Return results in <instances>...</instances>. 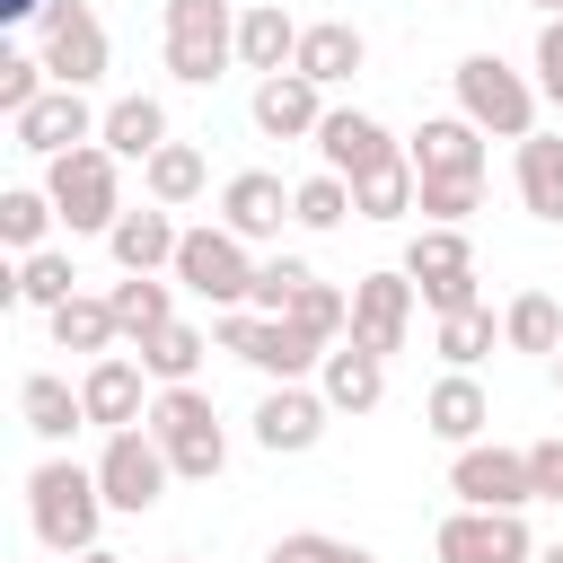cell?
Segmentation results:
<instances>
[{"instance_id":"6da1fadb","label":"cell","mask_w":563,"mask_h":563,"mask_svg":"<svg viewBox=\"0 0 563 563\" xmlns=\"http://www.w3.org/2000/svg\"><path fill=\"white\" fill-rule=\"evenodd\" d=\"M26 519L53 554H97V519H106V484L97 466H70V457H44L26 475Z\"/></svg>"},{"instance_id":"7a4b0ae2","label":"cell","mask_w":563,"mask_h":563,"mask_svg":"<svg viewBox=\"0 0 563 563\" xmlns=\"http://www.w3.org/2000/svg\"><path fill=\"white\" fill-rule=\"evenodd\" d=\"M114 167H123V158H114L106 141H88V150H70V158L44 167V194H53V211H62L70 238H106V229L123 220V176H114Z\"/></svg>"},{"instance_id":"3957f363","label":"cell","mask_w":563,"mask_h":563,"mask_svg":"<svg viewBox=\"0 0 563 563\" xmlns=\"http://www.w3.org/2000/svg\"><path fill=\"white\" fill-rule=\"evenodd\" d=\"M150 431H158V449H167V466L185 484H211L229 466V431H220V413H211L202 387H158L150 396Z\"/></svg>"},{"instance_id":"277c9868","label":"cell","mask_w":563,"mask_h":563,"mask_svg":"<svg viewBox=\"0 0 563 563\" xmlns=\"http://www.w3.org/2000/svg\"><path fill=\"white\" fill-rule=\"evenodd\" d=\"M220 352H238V361H255L264 378H282V387H299L308 369H325V352L334 343H317L308 325H290V317H255V308H220Z\"/></svg>"},{"instance_id":"5b68a950","label":"cell","mask_w":563,"mask_h":563,"mask_svg":"<svg viewBox=\"0 0 563 563\" xmlns=\"http://www.w3.org/2000/svg\"><path fill=\"white\" fill-rule=\"evenodd\" d=\"M457 114L493 141H528L537 132V88L501 62V53H466L457 62Z\"/></svg>"},{"instance_id":"8992f818","label":"cell","mask_w":563,"mask_h":563,"mask_svg":"<svg viewBox=\"0 0 563 563\" xmlns=\"http://www.w3.org/2000/svg\"><path fill=\"white\" fill-rule=\"evenodd\" d=\"M238 62V18L229 0H167V79L211 88Z\"/></svg>"},{"instance_id":"52a82bcc","label":"cell","mask_w":563,"mask_h":563,"mask_svg":"<svg viewBox=\"0 0 563 563\" xmlns=\"http://www.w3.org/2000/svg\"><path fill=\"white\" fill-rule=\"evenodd\" d=\"M405 273H413V290H422V308H431V317L484 308V299H475V246H466V229H413Z\"/></svg>"},{"instance_id":"ba28073f","label":"cell","mask_w":563,"mask_h":563,"mask_svg":"<svg viewBox=\"0 0 563 563\" xmlns=\"http://www.w3.org/2000/svg\"><path fill=\"white\" fill-rule=\"evenodd\" d=\"M185 290H202L211 308H246L255 299V255H246V238H229V229H185V246H176V264H167Z\"/></svg>"},{"instance_id":"9c48e42d","label":"cell","mask_w":563,"mask_h":563,"mask_svg":"<svg viewBox=\"0 0 563 563\" xmlns=\"http://www.w3.org/2000/svg\"><path fill=\"white\" fill-rule=\"evenodd\" d=\"M413 299H422V290H413V273H405V264H396V273H361V282H352V334H343V343H352V352L396 361V352H405V334H413Z\"/></svg>"},{"instance_id":"30bf717a","label":"cell","mask_w":563,"mask_h":563,"mask_svg":"<svg viewBox=\"0 0 563 563\" xmlns=\"http://www.w3.org/2000/svg\"><path fill=\"white\" fill-rule=\"evenodd\" d=\"M167 449H158V431H106V457H97V484H106V510H158V493H167Z\"/></svg>"},{"instance_id":"8fae6325","label":"cell","mask_w":563,"mask_h":563,"mask_svg":"<svg viewBox=\"0 0 563 563\" xmlns=\"http://www.w3.org/2000/svg\"><path fill=\"white\" fill-rule=\"evenodd\" d=\"M449 493L457 510H528L537 501V475H528V449H457L449 457Z\"/></svg>"},{"instance_id":"7c38bea8","label":"cell","mask_w":563,"mask_h":563,"mask_svg":"<svg viewBox=\"0 0 563 563\" xmlns=\"http://www.w3.org/2000/svg\"><path fill=\"white\" fill-rule=\"evenodd\" d=\"M431 554L440 563H537V537L519 510H449Z\"/></svg>"},{"instance_id":"4fadbf2b","label":"cell","mask_w":563,"mask_h":563,"mask_svg":"<svg viewBox=\"0 0 563 563\" xmlns=\"http://www.w3.org/2000/svg\"><path fill=\"white\" fill-rule=\"evenodd\" d=\"M44 70H53V88H97L106 79V26H97L88 0L44 9Z\"/></svg>"},{"instance_id":"5bb4252c","label":"cell","mask_w":563,"mask_h":563,"mask_svg":"<svg viewBox=\"0 0 563 563\" xmlns=\"http://www.w3.org/2000/svg\"><path fill=\"white\" fill-rule=\"evenodd\" d=\"M317 158H325V176L361 185V176L396 167L405 150L387 141V123H378V114H361V106H325V123H317Z\"/></svg>"},{"instance_id":"9a60e30c","label":"cell","mask_w":563,"mask_h":563,"mask_svg":"<svg viewBox=\"0 0 563 563\" xmlns=\"http://www.w3.org/2000/svg\"><path fill=\"white\" fill-rule=\"evenodd\" d=\"M97 132H106V114H88V88H44V97L18 114V150H35L44 167L70 158V150H88Z\"/></svg>"},{"instance_id":"2e32d148","label":"cell","mask_w":563,"mask_h":563,"mask_svg":"<svg viewBox=\"0 0 563 563\" xmlns=\"http://www.w3.org/2000/svg\"><path fill=\"white\" fill-rule=\"evenodd\" d=\"M325 396L317 387H273L264 405H255V449H273V457H299V449H317L325 440Z\"/></svg>"},{"instance_id":"e0dca14e","label":"cell","mask_w":563,"mask_h":563,"mask_svg":"<svg viewBox=\"0 0 563 563\" xmlns=\"http://www.w3.org/2000/svg\"><path fill=\"white\" fill-rule=\"evenodd\" d=\"M282 220H290V194H282V176H264V167H246V176H229L220 185V229L229 238H282Z\"/></svg>"},{"instance_id":"ac0fdd59","label":"cell","mask_w":563,"mask_h":563,"mask_svg":"<svg viewBox=\"0 0 563 563\" xmlns=\"http://www.w3.org/2000/svg\"><path fill=\"white\" fill-rule=\"evenodd\" d=\"M141 361H123V352H106V361H88V378H79V396H88V422L97 431H141Z\"/></svg>"},{"instance_id":"d6986e66","label":"cell","mask_w":563,"mask_h":563,"mask_svg":"<svg viewBox=\"0 0 563 563\" xmlns=\"http://www.w3.org/2000/svg\"><path fill=\"white\" fill-rule=\"evenodd\" d=\"M325 88L317 79H299V70H282V79H255V132H273V141H317V123H325V106H317Z\"/></svg>"},{"instance_id":"ffe728a7","label":"cell","mask_w":563,"mask_h":563,"mask_svg":"<svg viewBox=\"0 0 563 563\" xmlns=\"http://www.w3.org/2000/svg\"><path fill=\"white\" fill-rule=\"evenodd\" d=\"M413 176H484V132L466 114H431L413 141H405Z\"/></svg>"},{"instance_id":"44dd1931","label":"cell","mask_w":563,"mask_h":563,"mask_svg":"<svg viewBox=\"0 0 563 563\" xmlns=\"http://www.w3.org/2000/svg\"><path fill=\"white\" fill-rule=\"evenodd\" d=\"M493 422V396L475 387V369H449L431 396H422V431L449 440V449H475V431Z\"/></svg>"},{"instance_id":"7402d4cb","label":"cell","mask_w":563,"mask_h":563,"mask_svg":"<svg viewBox=\"0 0 563 563\" xmlns=\"http://www.w3.org/2000/svg\"><path fill=\"white\" fill-rule=\"evenodd\" d=\"M299 35H308V26H290V9H282V0H255V9L238 18V62H246V70H264V79H282V70L299 62Z\"/></svg>"},{"instance_id":"603a6c76","label":"cell","mask_w":563,"mask_h":563,"mask_svg":"<svg viewBox=\"0 0 563 563\" xmlns=\"http://www.w3.org/2000/svg\"><path fill=\"white\" fill-rule=\"evenodd\" d=\"M106 246H114V264H123V273H158V264H176L185 229L167 220V202H150V211H123V220L106 229Z\"/></svg>"},{"instance_id":"cb8c5ba5","label":"cell","mask_w":563,"mask_h":563,"mask_svg":"<svg viewBox=\"0 0 563 563\" xmlns=\"http://www.w3.org/2000/svg\"><path fill=\"white\" fill-rule=\"evenodd\" d=\"M317 396H325L334 413H369V405L387 396V361H378V352L334 343V352H325V369H317Z\"/></svg>"},{"instance_id":"d4e9b609","label":"cell","mask_w":563,"mask_h":563,"mask_svg":"<svg viewBox=\"0 0 563 563\" xmlns=\"http://www.w3.org/2000/svg\"><path fill=\"white\" fill-rule=\"evenodd\" d=\"M361 62H369V44H361V26H343V18H325V26H308V35H299V62H290V70H299V79H317V88H343V79H352Z\"/></svg>"},{"instance_id":"484cf974","label":"cell","mask_w":563,"mask_h":563,"mask_svg":"<svg viewBox=\"0 0 563 563\" xmlns=\"http://www.w3.org/2000/svg\"><path fill=\"white\" fill-rule=\"evenodd\" d=\"M97 141H106L114 158H141V167H150V158L167 150V106H158V97H114Z\"/></svg>"},{"instance_id":"4316f807","label":"cell","mask_w":563,"mask_h":563,"mask_svg":"<svg viewBox=\"0 0 563 563\" xmlns=\"http://www.w3.org/2000/svg\"><path fill=\"white\" fill-rule=\"evenodd\" d=\"M18 413H26V431H35V440H70V431L88 422V396H79L70 378H53V369H35V378L18 387Z\"/></svg>"},{"instance_id":"83f0119b","label":"cell","mask_w":563,"mask_h":563,"mask_svg":"<svg viewBox=\"0 0 563 563\" xmlns=\"http://www.w3.org/2000/svg\"><path fill=\"white\" fill-rule=\"evenodd\" d=\"M519 202H528V220H563V132L519 141Z\"/></svg>"},{"instance_id":"f1b7e54d","label":"cell","mask_w":563,"mask_h":563,"mask_svg":"<svg viewBox=\"0 0 563 563\" xmlns=\"http://www.w3.org/2000/svg\"><path fill=\"white\" fill-rule=\"evenodd\" d=\"M106 308H114V325H123L132 343H150L158 325H176V299H167V282H158V273H123V282L106 290Z\"/></svg>"},{"instance_id":"f546056e","label":"cell","mask_w":563,"mask_h":563,"mask_svg":"<svg viewBox=\"0 0 563 563\" xmlns=\"http://www.w3.org/2000/svg\"><path fill=\"white\" fill-rule=\"evenodd\" d=\"M9 290H18L26 308H44V317H53V308H70V299H79V264H70L62 246H35V255L18 264V282H9Z\"/></svg>"},{"instance_id":"4dcf8cb0","label":"cell","mask_w":563,"mask_h":563,"mask_svg":"<svg viewBox=\"0 0 563 563\" xmlns=\"http://www.w3.org/2000/svg\"><path fill=\"white\" fill-rule=\"evenodd\" d=\"M132 352H141V369H150L158 387H194V369H202V352H211V343L176 317V325H158V334H150V343H132Z\"/></svg>"},{"instance_id":"1f68e13d","label":"cell","mask_w":563,"mask_h":563,"mask_svg":"<svg viewBox=\"0 0 563 563\" xmlns=\"http://www.w3.org/2000/svg\"><path fill=\"white\" fill-rule=\"evenodd\" d=\"M501 343H510V352H545V361H554V352H563V308H554L545 290H519V299L501 308Z\"/></svg>"},{"instance_id":"d6a6232c","label":"cell","mask_w":563,"mask_h":563,"mask_svg":"<svg viewBox=\"0 0 563 563\" xmlns=\"http://www.w3.org/2000/svg\"><path fill=\"white\" fill-rule=\"evenodd\" d=\"M141 185H150V202H167V211H176V202H194V194L211 185V167H202V150H194V141H167V150L141 167Z\"/></svg>"},{"instance_id":"836d02e7","label":"cell","mask_w":563,"mask_h":563,"mask_svg":"<svg viewBox=\"0 0 563 563\" xmlns=\"http://www.w3.org/2000/svg\"><path fill=\"white\" fill-rule=\"evenodd\" d=\"M53 343H62V352L106 361V352L123 343V325H114V308H106V299H70V308H53Z\"/></svg>"},{"instance_id":"e575fe53","label":"cell","mask_w":563,"mask_h":563,"mask_svg":"<svg viewBox=\"0 0 563 563\" xmlns=\"http://www.w3.org/2000/svg\"><path fill=\"white\" fill-rule=\"evenodd\" d=\"M413 202H422L413 158H396V167H378V176H361V185H352V211H361V220H405Z\"/></svg>"},{"instance_id":"d590c367","label":"cell","mask_w":563,"mask_h":563,"mask_svg":"<svg viewBox=\"0 0 563 563\" xmlns=\"http://www.w3.org/2000/svg\"><path fill=\"white\" fill-rule=\"evenodd\" d=\"M53 220H62V211H53V194H35V185H9V194H0V238H9L18 255H35Z\"/></svg>"},{"instance_id":"8d00e7d4","label":"cell","mask_w":563,"mask_h":563,"mask_svg":"<svg viewBox=\"0 0 563 563\" xmlns=\"http://www.w3.org/2000/svg\"><path fill=\"white\" fill-rule=\"evenodd\" d=\"M484 202V176H422V229H466V211Z\"/></svg>"},{"instance_id":"74e56055","label":"cell","mask_w":563,"mask_h":563,"mask_svg":"<svg viewBox=\"0 0 563 563\" xmlns=\"http://www.w3.org/2000/svg\"><path fill=\"white\" fill-rule=\"evenodd\" d=\"M290 220H299V229H343V220H352V185L317 167L308 185H290Z\"/></svg>"},{"instance_id":"f35d334b","label":"cell","mask_w":563,"mask_h":563,"mask_svg":"<svg viewBox=\"0 0 563 563\" xmlns=\"http://www.w3.org/2000/svg\"><path fill=\"white\" fill-rule=\"evenodd\" d=\"M493 334H501V325H493V308H457V317H440V334H431V343H440V361H449V369H475V361L493 352Z\"/></svg>"},{"instance_id":"ab89813d","label":"cell","mask_w":563,"mask_h":563,"mask_svg":"<svg viewBox=\"0 0 563 563\" xmlns=\"http://www.w3.org/2000/svg\"><path fill=\"white\" fill-rule=\"evenodd\" d=\"M308 282H317V273H308L299 255H273V264H255V299H246V308H255V317H290Z\"/></svg>"},{"instance_id":"60d3db41","label":"cell","mask_w":563,"mask_h":563,"mask_svg":"<svg viewBox=\"0 0 563 563\" xmlns=\"http://www.w3.org/2000/svg\"><path fill=\"white\" fill-rule=\"evenodd\" d=\"M290 325H308L317 343H343V334H352V290L308 282V290H299V308H290Z\"/></svg>"},{"instance_id":"b9f144b4","label":"cell","mask_w":563,"mask_h":563,"mask_svg":"<svg viewBox=\"0 0 563 563\" xmlns=\"http://www.w3.org/2000/svg\"><path fill=\"white\" fill-rule=\"evenodd\" d=\"M44 79H53V70H44V53H0V114L18 123V114L44 97Z\"/></svg>"},{"instance_id":"7bdbcfd3","label":"cell","mask_w":563,"mask_h":563,"mask_svg":"<svg viewBox=\"0 0 563 563\" xmlns=\"http://www.w3.org/2000/svg\"><path fill=\"white\" fill-rule=\"evenodd\" d=\"M264 563H369L361 545H343V537H317V528H299V537H282Z\"/></svg>"},{"instance_id":"ee69618b","label":"cell","mask_w":563,"mask_h":563,"mask_svg":"<svg viewBox=\"0 0 563 563\" xmlns=\"http://www.w3.org/2000/svg\"><path fill=\"white\" fill-rule=\"evenodd\" d=\"M537 97H554V106H563V18H545V26H537Z\"/></svg>"},{"instance_id":"f6af8a7d","label":"cell","mask_w":563,"mask_h":563,"mask_svg":"<svg viewBox=\"0 0 563 563\" xmlns=\"http://www.w3.org/2000/svg\"><path fill=\"white\" fill-rule=\"evenodd\" d=\"M528 475H537V501H563V440H537L528 449Z\"/></svg>"},{"instance_id":"bcb514c9","label":"cell","mask_w":563,"mask_h":563,"mask_svg":"<svg viewBox=\"0 0 563 563\" xmlns=\"http://www.w3.org/2000/svg\"><path fill=\"white\" fill-rule=\"evenodd\" d=\"M53 0H0V18H44Z\"/></svg>"},{"instance_id":"7dc6e473","label":"cell","mask_w":563,"mask_h":563,"mask_svg":"<svg viewBox=\"0 0 563 563\" xmlns=\"http://www.w3.org/2000/svg\"><path fill=\"white\" fill-rule=\"evenodd\" d=\"M537 563H563V545H537Z\"/></svg>"},{"instance_id":"c3c4849f","label":"cell","mask_w":563,"mask_h":563,"mask_svg":"<svg viewBox=\"0 0 563 563\" xmlns=\"http://www.w3.org/2000/svg\"><path fill=\"white\" fill-rule=\"evenodd\" d=\"M79 563H123V554H106V545H97V554H79Z\"/></svg>"},{"instance_id":"681fc988","label":"cell","mask_w":563,"mask_h":563,"mask_svg":"<svg viewBox=\"0 0 563 563\" xmlns=\"http://www.w3.org/2000/svg\"><path fill=\"white\" fill-rule=\"evenodd\" d=\"M528 9H545V18H563V0H528Z\"/></svg>"},{"instance_id":"f907efd6","label":"cell","mask_w":563,"mask_h":563,"mask_svg":"<svg viewBox=\"0 0 563 563\" xmlns=\"http://www.w3.org/2000/svg\"><path fill=\"white\" fill-rule=\"evenodd\" d=\"M167 563H194V554H167Z\"/></svg>"},{"instance_id":"816d5d0a","label":"cell","mask_w":563,"mask_h":563,"mask_svg":"<svg viewBox=\"0 0 563 563\" xmlns=\"http://www.w3.org/2000/svg\"><path fill=\"white\" fill-rule=\"evenodd\" d=\"M554 378H563V352H554Z\"/></svg>"}]
</instances>
